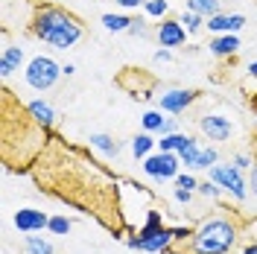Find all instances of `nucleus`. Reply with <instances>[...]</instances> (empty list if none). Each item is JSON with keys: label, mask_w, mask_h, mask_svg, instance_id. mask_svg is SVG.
<instances>
[{"label": "nucleus", "mask_w": 257, "mask_h": 254, "mask_svg": "<svg viewBox=\"0 0 257 254\" xmlns=\"http://www.w3.org/2000/svg\"><path fill=\"white\" fill-rule=\"evenodd\" d=\"M128 35H146V21H144V18H132Z\"/></svg>", "instance_id": "obj_29"}, {"label": "nucleus", "mask_w": 257, "mask_h": 254, "mask_svg": "<svg viewBox=\"0 0 257 254\" xmlns=\"http://www.w3.org/2000/svg\"><path fill=\"white\" fill-rule=\"evenodd\" d=\"M30 30L35 38H41L53 50H70L85 35L79 18H73L59 6H35L30 18Z\"/></svg>", "instance_id": "obj_1"}, {"label": "nucleus", "mask_w": 257, "mask_h": 254, "mask_svg": "<svg viewBox=\"0 0 257 254\" xmlns=\"http://www.w3.org/2000/svg\"><path fill=\"white\" fill-rule=\"evenodd\" d=\"M196 91H187V88H173L167 94H161V111L167 114H181L184 108H190L196 102Z\"/></svg>", "instance_id": "obj_7"}, {"label": "nucleus", "mask_w": 257, "mask_h": 254, "mask_svg": "<svg viewBox=\"0 0 257 254\" xmlns=\"http://www.w3.org/2000/svg\"><path fill=\"white\" fill-rule=\"evenodd\" d=\"M184 138H187V135H181V132H173V135H161V141H158L161 152H178V146L184 143Z\"/></svg>", "instance_id": "obj_22"}, {"label": "nucleus", "mask_w": 257, "mask_h": 254, "mask_svg": "<svg viewBox=\"0 0 257 254\" xmlns=\"http://www.w3.org/2000/svg\"><path fill=\"white\" fill-rule=\"evenodd\" d=\"M187 9L199 12L205 18H213V15H219V0H187Z\"/></svg>", "instance_id": "obj_19"}, {"label": "nucleus", "mask_w": 257, "mask_h": 254, "mask_svg": "<svg viewBox=\"0 0 257 254\" xmlns=\"http://www.w3.org/2000/svg\"><path fill=\"white\" fill-rule=\"evenodd\" d=\"M88 141H91V146H96L99 152H105L108 158H114V155H120V143L114 141L111 135H102V132H94V135H91Z\"/></svg>", "instance_id": "obj_16"}, {"label": "nucleus", "mask_w": 257, "mask_h": 254, "mask_svg": "<svg viewBox=\"0 0 257 254\" xmlns=\"http://www.w3.org/2000/svg\"><path fill=\"white\" fill-rule=\"evenodd\" d=\"M199 129L208 135L210 141H228L234 135L231 120L222 117V114H205V117H199Z\"/></svg>", "instance_id": "obj_9"}, {"label": "nucleus", "mask_w": 257, "mask_h": 254, "mask_svg": "<svg viewBox=\"0 0 257 254\" xmlns=\"http://www.w3.org/2000/svg\"><path fill=\"white\" fill-rule=\"evenodd\" d=\"M59 76H64L62 64H56V59H50V56L30 59L27 70H24V79H27V85H30L32 91H50L59 82Z\"/></svg>", "instance_id": "obj_3"}, {"label": "nucleus", "mask_w": 257, "mask_h": 254, "mask_svg": "<svg viewBox=\"0 0 257 254\" xmlns=\"http://www.w3.org/2000/svg\"><path fill=\"white\" fill-rule=\"evenodd\" d=\"M27 114H30L41 129H50L53 123H56V111H53V105L44 102V99H32L30 105H27Z\"/></svg>", "instance_id": "obj_13"}, {"label": "nucleus", "mask_w": 257, "mask_h": 254, "mask_svg": "<svg viewBox=\"0 0 257 254\" xmlns=\"http://www.w3.org/2000/svg\"><path fill=\"white\" fill-rule=\"evenodd\" d=\"M178 167H181V158L178 152H158V155H146L144 158V173L152 178V181H167V178H176Z\"/></svg>", "instance_id": "obj_5"}, {"label": "nucleus", "mask_w": 257, "mask_h": 254, "mask_svg": "<svg viewBox=\"0 0 257 254\" xmlns=\"http://www.w3.org/2000/svg\"><path fill=\"white\" fill-rule=\"evenodd\" d=\"M24 251L27 254H53V242L44 237H38V234H27L24 239Z\"/></svg>", "instance_id": "obj_18"}, {"label": "nucleus", "mask_w": 257, "mask_h": 254, "mask_svg": "<svg viewBox=\"0 0 257 254\" xmlns=\"http://www.w3.org/2000/svg\"><path fill=\"white\" fill-rule=\"evenodd\" d=\"M24 59H27L24 47H3V53H0V76L9 79L15 70H21Z\"/></svg>", "instance_id": "obj_11"}, {"label": "nucleus", "mask_w": 257, "mask_h": 254, "mask_svg": "<svg viewBox=\"0 0 257 254\" xmlns=\"http://www.w3.org/2000/svg\"><path fill=\"white\" fill-rule=\"evenodd\" d=\"M237 237H240V228L234 219L210 216L205 222H199V228L184 239L187 245H181L178 254H228L237 245Z\"/></svg>", "instance_id": "obj_2"}, {"label": "nucleus", "mask_w": 257, "mask_h": 254, "mask_svg": "<svg viewBox=\"0 0 257 254\" xmlns=\"http://www.w3.org/2000/svg\"><path fill=\"white\" fill-rule=\"evenodd\" d=\"M176 184H178V187H184V190H199V181H196L190 173H178L176 175Z\"/></svg>", "instance_id": "obj_28"}, {"label": "nucleus", "mask_w": 257, "mask_h": 254, "mask_svg": "<svg viewBox=\"0 0 257 254\" xmlns=\"http://www.w3.org/2000/svg\"><path fill=\"white\" fill-rule=\"evenodd\" d=\"M62 73H64V76H73V73H76V67H73V64H62Z\"/></svg>", "instance_id": "obj_35"}, {"label": "nucleus", "mask_w": 257, "mask_h": 254, "mask_svg": "<svg viewBox=\"0 0 257 254\" xmlns=\"http://www.w3.org/2000/svg\"><path fill=\"white\" fill-rule=\"evenodd\" d=\"M234 167H237V170H248V167H251V158H248V155H234Z\"/></svg>", "instance_id": "obj_31"}, {"label": "nucleus", "mask_w": 257, "mask_h": 254, "mask_svg": "<svg viewBox=\"0 0 257 254\" xmlns=\"http://www.w3.org/2000/svg\"><path fill=\"white\" fill-rule=\"evenodd\" d=\"M141 120H144V132H149V135H161L170 117H161V111H146Z\"/></svg>", "instance_id": "obj_20"}, {"label": "nucleus", "mask_w": 257, "mask_h": 254, "mask_svg": "<svg viewBox=\"0 0 257 254\" xmlns=\"http://www.w3.org/2000/svg\"><path fill=\"white\" fill-rule=\"evenodd\" d=\"M210 178L222 187V190H228L237 202H242L245 196H248V190H245V178H242V170H237L234 164H213L208 170Z\"/></svg>", "instance_id": "obj_4"}, {"label": "nucleus", "mask_w": 257, "mask_h": 254, "mask_svg": "<svg viewBox=\"0 0 257 254\" xmlns=\"http://www.w3.org/2000/svg\"><path fill=\"white\" fill-rule=\"evenodd\" d=\"M216 161H219L216 149H202V152H199V161H196V170H210Z\"/></svg>", "instance_id": "obj_25"}, {"label": "nucleus", "mask_w": 257, "mask_h": 254, "mask_svg": "<svg viewBox=\"0 0 257 254\" xmlns=\"http://www.w3.org/2000/svg\"><path fill=\"white\" fill-rule=\"evenodd\" d=\"M248 73H251V76L257 79V62H251V64H248Z\"/></svg>", "instance_id": "obj_36"}, {"label": "nucleus", "mask_w": 257, "mask_h": 254, "mask_svg": "<svg viewBox=\"0 0 257 254\" xmlns=\"http://www.w3.org/2000/svg\"><path fill=\"white\" fill-rule=\"evenodd\" d=\"M208 50L213 56H234L237 50H240V38H237V32H225V35H216L213 41L208 44Z\"/></svg>", "instance_id": "obj_14"}, {"label": "nucleus", "mask_w": 257, "mask_h": 254, "mask_svg": "<svg viewBox=\"0 0 257 254\" xmlns=\"http://www.w3.org/2000/svg\"><path fill=\"white\" fill-rule=\"evenodd\" d=\"M199 152H202V149H199V141H196V138H190V135H187V138H184V143L178 146V158H181V164H184V167H190V170H196Z\"/></svg>", "instance_id": "obj_15"}, {"label": "nucleus", "mask_w": 257, "mask_h": 254, "mask_svg": "<svg viewBox=\"0 0 257 254\" xmlns=\"http://www.w3.org/2000/svg\"><path fill=\"white\" fill-rule=\"evenodd\" d=\"M158 141H152V135L149 132H141V135H135L132 138V155L135 158H146L149 152H152V146H155Z\"/></svg>", "instance_id": "obj_17"}, {"label": "nucleus", "mask_w": 257, "mask_h": 254, "mask_svg": "<svg viewBox=\"0 0 257 254\" xmlns=\"http://www.w3.org/2000/svg\"><path fill=\"white\" fill-rule=\"evenodd\" d=\"M173 228H161L149 237H128L126 245L128 248H138V251H167L173 245Z\"/></svg>", "instance_id": "obj_6"}, {"label": "nucleus", "mask_w": 257, "mask_h": 254, "mask_svg": "<svg viewBox=\"0 0 257 254\" xmlns=\"http://www.w3.org/2000/svg\"><path fill=\"white\" fill-rule=\"evenodd\" d=\"M102 27H105L108 32H128L132 18H126V15H102Z\"/></svg>", "instance_id": "obj_21"}, {"label": "nucleus", "mask_w": 257, "mask_h": 254, "mask_svg": "<svg viewBox=\"0 0 257 254\" xmlns=\"http://www.w3.org/2000/svg\"><path fill=\"white\" fill-rule=\"evenodd\" d=\"M178 21L184 24V30H187V32H199V30H202V24H205V15H199V12H190V9H187Z\"/></svg>", "instance_id": "obj_23"}, {"label": "nucleus", "mask_w": 257, "mask_h": 254, "mask_svg": "<svg viewBox=\"0 0 257 254\" xmlns=\"http://www.w3.org/2000/svg\"><path fill=\"white\" fill-rule=\"evenodd\" d=\"M114 3H120L123 9H138V6H146V0H114Z\"/></svg>", "instance_id": "obj_32"}, {"label": "nucleus", "mask_w": 257, "mask_h": 254, "mask_svg": "<svg viewBox=\"0 0 257 254\" xmlns=\"http://www.w3.org/2000/svg\"><path fill=\"white\" fill-rule=\"evenodd\" d=\"M53 234H67L73 225H70V219H64V216H50V225H47Z\"/></svg>", "instance_id": "obj_27"}, {"label": "nucleus", "mask_w": 257, "mask_h": 254, "mask_svg": "<svg viewBox=\"0 0 257 254\" xmlns=\"http://www.w3.org/2000/svg\"><path fill=\"white\" fill-rule=\"evenodd\" d=\"M199 193L205 196V199H219V193H222V187L213 181V178H208V181H202L199 184Z\"/></svg>", "instance_id": "obj_26"}, {"label": "nucleus", "mask_w": 257, "mask_h": 254, "mask_svg": "<svg viewBox=\"0 0 257 254\" xmlns=\"http://www.w3.org/2000/svg\"><path fill=\"white\" fill-rule=\"evenodd\" d=\"M173 196H176V202H181V205H187V202H190V196H193V190H184V187H176V193H173Z\"/></svg>", "instance_id": "obj_30"}, {"label": "nucleus", "mask_w": 257, "mask_h": 254, "mask_svg": "<svg viewBox=\"0 0 257 254\" xmlns=\"http://www.w3.org/2000/svg\"><path fill=\"white\" fill-rule=\"evenodd\" d=\"M167 9H170L167 0H146V6H144V12L149 18H164L167 15Z\"/></svg>", "instance_id": "obj_24"}, {"label": "nucleus", "mask_w": 257, "mask_h": 254, "mask_svg": "<svg viewBox=\"0 0 257 254\" xmlns=\"http://www.w3.org/2000/svg\"><path fill=\"white\" fill-rule=\"evenodd\" d=\"M15 225L21 234H35V231H41V228L50 225V216L44 210H35V207H21L15 213Z\"/></svg>", "instance_id": "obj_10"}, {"label": "nucleus", "mask_w": 257, "mask_h": 254, "mask_svg": "<svg viewBox=\"0 0 257 254\" xmlns=\"http://www.w3.org/2000/svg\"><path fill=\"white\" fill-rule=\"evenodd\" d=\"M245 27V18L242 15H213L208 18V30L216 32V35H225V32H240Z\"/></svg>", "instance_id": "obj_12"}, {"label": "nucleus", "mask_w": 257, "mask_h": 254, "mask_svg": "<svg viewBox=\"0 0 257 254\" xmlns=\"http://www.w3.org/2000/svg\"><path fill=\"white\" fill-rule=\"evenodd\" d=\"M170 59H173V53H170V50H167V47L155 50V62H170Z\"/></svg>", "instance_id": "obj_33"}, {"label": "nucleus", "mask_w": 257, "mask_h": 254, "mask_svg": "<svg viewBox=\"0 0 257 254\" xmlns=\"http://www.w3.org/2000/svg\"><path fill=\"white\" fill-rule=\"evenodd\" d=\"M242 254H257V242H254V245H248V248H245Z\"/></svg>", "instance_id": "obj_37"}, {"label": "nucleus", "mask_w": 257, "mask_h": 254, "mask_svg": "<svg viewBox=\"0 0 257 254\" xmlns=\"http://www.w3.org/2000/svg\"><path fill=\"white\" fill-rule=\"evenodd\" d=\"M158 44L161 47H181L184 41H187V30H184V24L181 21H173V18H167V21H161L158 24Z\"/></svg>", "instance_id": "obj_8"}, {"label": "nucleus", "mask_w": 257, "mask_h": 254, "mask_svg": "<svg viewBox=\"0 0 257 254\" xmlns=\"http://www.w3.org/2000/svg\"><path fill=\"white\" fill-rule=\"evenodd\" d=\"M248 187H251V193L257 196V167L251 170V178H248Z\"/></svg>", "instance_id": "obj_34"}]
</instances>
